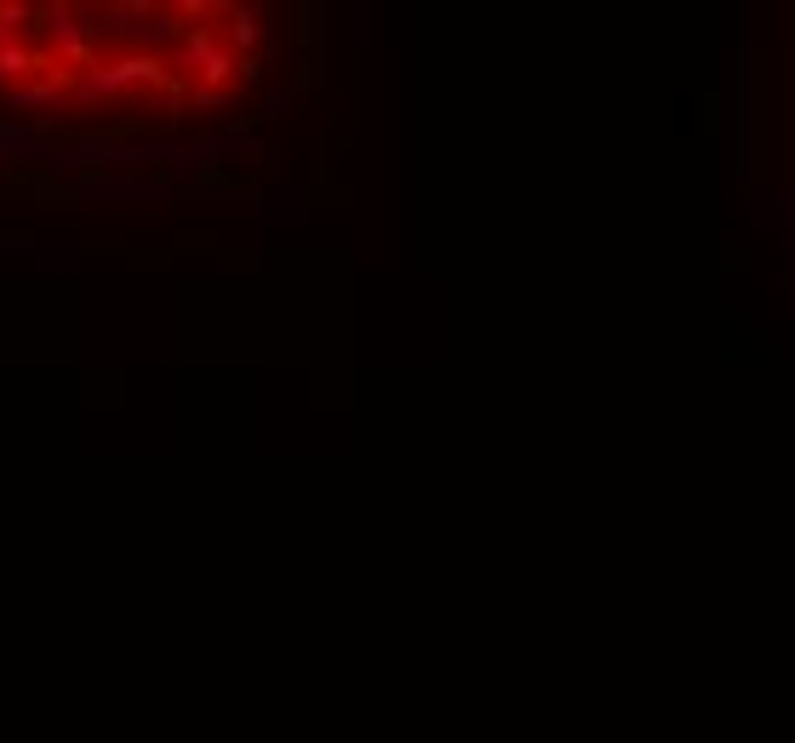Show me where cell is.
<instances>
[{
    "label": "cell",
    "mask_w": 795,
    "mask_h": 743,
    "mask_svg": "<svg viewBox=\"0 0 795 743\" xmlns=\"http://www.w3.org/2000/svg\"><path fill=\"white\" fill-rule=\"evenodd\" d=\"M0 200H35V207H75L80 189L63 184L52 172H35V166H17L0 177Z\"/></svg>",
    "instance_id": "cell-1"
},
{
    "label": "cell",
    "mask_w": 795,
    "mask_h": 743,
    "mask_svg": "<svg viewBox=\"0 0 795 743\" xmlns=\"http://www.w3.org/2000/svg\"><path fill=\"white\" fill-rule=\"evenodd\" d=\"M195 195H258V177L229 172V166H201L195 172Z\"/></svg>",
    "instance_id": "cell-2"
},
{
    "label": "cell",
    "mask_w": 795,
    "mask_h": 743,
    "mask_svg": "<svg viewBox=\"0 0 795 743\" xmlns=\"http://www.w3.org/2000/svg\"><path fill=\"white\" fill-rule=\"evenodd\" d=\"M247 47H258V7H229V52L247 58Z\"/></svg>",
    "instance_id": "cell-3"
},
{
    "label": "cell",
    "mask_w": 795,
    "mask_h": 743,
    "mask_svg": "<svg viewBox=\"0 0 795 743\" xmlns=\"http://www.w3.org/2000/svg\"><path fill=\"white\" fill-rule=\"evenodd\" d=\"M126 263L138 269V275H161V269H166L172 258H154V252H126Z\"/></svg>",
    "instance_id": "cell-4"
},
{
    "label": "cell",
    "mask_w": 795,
    "mask_h": 743,
    "mask_svg": "<svg viewBox=\"0 0 795 743\" xmlns=\"http://www.w3.org/2000/svg\"><path fill=\"white\" fill-rule=\"evenodd\" d=\"M178 246H212V230H184Z\"/></svg>",
    "instance_id": "cell-5"
}]
</instances>
